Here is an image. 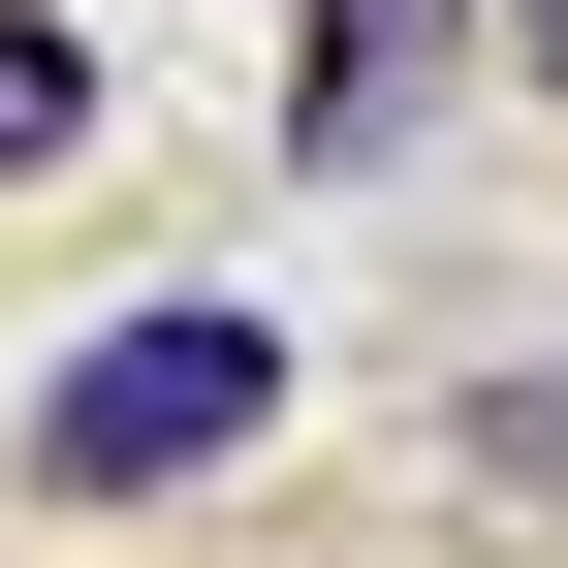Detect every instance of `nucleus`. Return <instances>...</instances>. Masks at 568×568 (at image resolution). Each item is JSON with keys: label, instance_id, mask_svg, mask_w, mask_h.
I'll use <instances>...</instances> for the list:
<instances>
[{"label": "nucleus", "instance_id": "nucleus-1", "mask_svg": "<svg viewBox=\"0 0 568 568\" xmlns=\"http://www.w3.org/2000/svg\"><path fill=\"white\" fill-rule=\"evenodd\" d=\"M222 443H284V316H253V284L32 379V506H159V474H222Z\"/></svg>", "mask_w": 568, "mask_h": 568}, {"label": "nucleus", "instance_id": "nucleus-2", "mask_svg": "<svg viewBox=\"0 0 568 568\" xmlns=\"http://www.w3.org/2000/svg\"><path fill=\"white\" fill-rule=\"evenodd\" d=\"M410 95H443V0H316V63H284V159H410Z\"/></svg>", "mask_w": 568, "mask_h": 568}, {"label": "nucleus", "instance_id": "nucleus-3", "mask_svg": "<svg viewBox=\"0 0 568 568\" xmlns=\"http://www.w3.org/2000/svg\"><path fill=\"white\" fill-rule=\"evenodd\" d=\"M32 159H95V32H63V0H0V190Z\"/></svg>", "mask_w": 568, "mask_h": 568}, {"label": "nucleus", "instance_id": "nucleus-4", "mask_svg": "<svg viewBox=\"0 0 568 568\" xmlns=\"http://www.w3.org/2000/svg\"><path fill=\"white\" fill-rule=\"evenodd\" d=\"M537 95H568V0H537Z\"/></svg>", "mask_w": 568, "mask_h": 568}]
</instances>
